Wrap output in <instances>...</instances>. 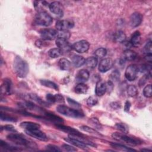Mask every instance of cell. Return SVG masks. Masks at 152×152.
<instances>
[{
	"instance_id": "d6a6232c",
	"label": "cell",
	"mask_w": 152,
	"mask_h": 152,
	"mask_svg": "<svg viewBox=\"0 0 152 152\" xmlns=\"http://www.w3.org/2000/svg\"><path fill=\"white\" fill-rule=\"evenodd\" d=\"M80 129L86 132L89 133L91 135H93L94 136H101V134H100L96 130H95V129L91 128L88 126H86V125H82L80 126Z\"/></svg>"
},
{
	"instance_id": "60d3db41",
	"label": "cell",
	"mask_w": 152,
	"mask_h": 152,
	"mask_svg": "<svg viewBox=\"0 0 152 152\" xmlns=\"http://www.w3.org/2000/svg\"><path fill=\"white\" fill-rule=\"evenodd\" d=\"M151 85L148 84L146 86L143 90V94L145 97H151L152 96Z\"/></svg>"
},
{
	"instance_id": "9a60e30c",
	"label": "cell",
	"mask_w": 152,
	"mask_h": 152,
	"mask_svg": "<svg viewBox=\"0 0 152 152\" xmlns=\"http://www.w3.org/2000/svg\"><path fill=\"white\" fill-rule=\"evenodd\" d=\"M113 65V62L110 58H104L102 59L99 65V70L101 72H106L109 71Z\"/></svg>"
},
{
	"instance_id": "f1b7e54d",
	"label": "cell",
	"mask_w": 152,
	"mask_h": 152,
	"mask_svg": "<svg viewBox=\"0 0 152 152\" xmlns=\"http://www.w3.org/2000/svg\"><path fill=\"white\" fill-rule=\"evenodd\" d=\"M40 84L46 87H49L50 88L54 89L55 90H58V86H57L56 84H55L54 82L51 81L50 80H41L40 81Z\"/></svg>"
},
{
	"instance_id": "d590c367",
	"label": "cell",
	"mask_w": 152,
	"mask_h": 152,
	"mask_svg": "<svg viewBox=\"0 0 152 152\" xmlns=\"http://www.w3.org/2000/svg\"><path fill=\"white\" fill-rule=\"evenodd\" d=\"M89 123L94 128H96L97 129H101L102 128L101 124L100 123L99 120L96 118H91L89 120Z\"/></svg>"
},
{
	"instance_id": "7a4b0ae2",
	"label": "cell",
	"mask_w": 152,
	"mask_h": 152,
	"mask_svg": "<svg viewBox=\"0 0 152 152\" xmlns=\"http://www.w3.org/2000/svg\"><path fill=\"white\" fill-rule=\"evenodd\" d=\"M14 70L16 75L20 78H24L28 72V65L27 62L20 56H17L14 61Z\"/></svg>"
},
{
	"instance_id": "44dd1931",
	"label": "cell",
	"mask_w": 152,
	"mask_h": 152,
	"mask_svg": "<svg viewBox=\"0 0 152 152\" xmlns=\"http://www.w3.org/2000/svg\"><path fill=\"white\" fill-rule=\"evenodd\" d=\"M141 33L139 31H135L132 34L130 43L132 46L137 47L140 45L141 43Z\"/></svg>"
},
{
	"instance_id": "ffe728a7",
	"label": "cell",
	"mask_w": 152,
	"mask_h": 152,
	"mask_svg": "<svg viewBox=\"0 0 152 152\" xmlns=\"http://www.w3.org/2000/svg\"><path fill=\"white\" fill-rule=\"evenodd\" d=\"M106 91V84L102 80H99L96 83L95 93L98 96H103Z\"/></svg>"
},
{
	"instance_id": "8992f818",
	"label": "cell",
	"mask_w": 152,
	"mask_h": 152,
	"mask_svg": "<svg viewBox=\"0 0 152 152\" xmlns=\"http://www.w3.org/2000/svg\"><path fill=\"white\" fill-rule=\"evenodd\" d=\"M138 72V66L135 64H131L126 68L125 76L128 81H132L136 79Z\"/></svg>"
},
{
	"instance_id": "52a82bcc",
	"label": "cell",
	"mask_w": 152,
	"mask_h": 152,
	"mask_svg": "<svg viewBox=\"0 0 152 152\" xmlns=\"http://www.w3.org/2000/svg\"><path fill=\"white\" fill-rule=\"evenodd\" d=\"M25 132L29 136L36 138L39 140L43 141H47L48 140L47 135L43 132L40 131L39 128L25 130Z\"/></svg>"
},
{
	"instance_id": "8d00e7d4",
	"label": "cell",
	"mask_w": 152,
	"mask_h": 152,
	"mask_svg": "<svg viewBox=\"0 0 152 152\" xmlns=\"http://www.w3.org/2000/svg\"><path fill=\"white\" fill-rule=\"evenodd\" d=\"M30 98L32 100H33L34 101L36 102L37 103H38L39 104L45 106H48V103H47L46 102H45V101H43V100H42L39 96H37L36 94H31L29 95Z\"/></svg>"
},
{
	"instance_id": "7c38bea8",
	"label": "cell",
	"mask_w": 152,
	"mask_h": 152,
	"mask_svg": "<svg viewBox=\"0 0 152 152\" xmlns=\"http://www.w3.org/2000/svg\"><path fill=\"white\" fill-rule=\"evenodd\" d=\"M56 45L62 52H67L72 49V45L66 39L57 38L56 40Z\"/></svg>"
},
{
	"instance_id": "f35d334b",
	"label": "cell",
	"mask_w": 152,
	"mask_h": 152,
	"mask_svg": "<svg viewBox=\"0 0 152 152\" xmlns=\"http://www.w3.org/2000/svg\"><path fill=\"white\" fill-rule=\"evenodd\" d=\"M115 127L117 129L121 131L124 134H127L128 132V126L123 123H117L115 125Z\"/></svg>"
},
{
	"instance_id": "9f6ffc18",
	"label": "cell",
	"mask_w": 152,
	"mask_h": 152,
	"mask_svg": "<svg viewBox=\"0 0 152 152\" xmlns=\"http://www.w3.org/2000/svg\"><path fill=\"white\" fill-rule=\"evenodd\" d=\"M151 57H152L151 53L146 54V56H145V59L147 62H151Z\"/></svg>"
},
{
	"instance_id": "30bf717a",
	"label": "cell",
	"mask_w": 152,
	"mask_h": 152,
	"mask_svg": "<svg viewBox=\"0 0 152 152\" xmlns=\"http://www.w3.org/2000/svg\"><path fill=\"white\" fill-rule=\"evenodd\" d=\"M74 26V23L70 20H62L56 21L55 27L58 31L59 30H68L72 28Z\"/></svg>"
},
{
	"instance_id": "816d5d0a",
	"label": "cell",
	"mask_w": 152,
	"mask_h": 152,
	"mask_svg": "<svg viewBox=\"0 0 152 152\" xmlns=\"http://www.w3.org/2000/svg\"><path fill=\"white\" fill-rule=\"evenodd\" d=\"M56 103H64V97L59 94H55Z\"/></svg>"
},
{
	"instance_id": "277c9868",
	"label": "cell",
	"mask_w": 152,
	"mask_h": 152,
	"mask_svg": "<svg viewBox=\"0 0 152 152\" xmlns=\"http://www.w3.org/2000/svg\"><path fill=\"white\" fill-rule=\"evenodd\" d=\"M34 21L36 24L42 26H49L52 21V17L46 11H41L35 16Z\"/></svg>"
},
{
	"instance_id": "b9f144b4",
	"label": "cell",
	"mask_w": 152,
	"mask_h": 152,
	"mask_svg": "<svg viewBox=\"0 0 152 152\" xmlns=\"http://www.w3.org/2000/svg\"><path fill=\"white\" fill-rule=\"evenodd\" d=\"M98 103L97 98L95 96H90L87 100V103L89 106H93Z\"/></svg>"
},
{
	"instance_id": "2e32d148",
	"label": "cell",
	"mask_w": 152,
	"mask_h": 152,
	"mask_svg": "<svg viewBox=\"0 0 152 152\" xmlns=\"http://www.w3.org/2000/svg\"><path fill=\"white\" fill-rule=\"evenodd\" d=\"M64 140L65 141L74 145V146H76V147L81 148V149L87 150V148H88L87 144H86L85 143H84L83 142H82L80 140H78V139L75 138V137H73L71 135H69L68 138H64Z\"/></svg>"
},
{
	"instance_id": "f907efd6",
	"label": "cell",
	"mask_w": 152,
	"mask_h": 152,
	"mask_svg": "<svg viewBox=\"0 0 152 152\" xmlns=\"http://www.w3.org/2000/svg\"><path fill=\"white\" fill-rule=\"evenodd\" d=\"M3 129L6 130V131H10V132H17V131L15 130V128L12 125H5L4 126H2L1 127V130H2Z\"/></svg>"
},
{
	"instance_id": "8fae6325",
	"label": "cell",
	"mask_w": 152,
	"mask_h": 152,
	"mask_svg": "<svg viewBox=\"0 0 152 152\" xmlns=\"http://www.w3.org/2000/svg\"><path fill=\"white\" fill-rule=\"evenodd\" d=\"M50 11L59 17H62L64 15V11L62 4L58 1L51 2L49 5Z\"/></svg>"
},
{
	"instance_id": "cb8c5ba5",
	"label": "cell",
	"mask_w": 152,
	"mask_h": 152,
	"mask_svg": "<svg viewBox=\"0 0 152 152\" xmlns=\"http://www.w3.org/2000/svg\"><path fill=\"white\" fill-rule=\"evenodd\" d=\"M0 147L5 151H20L21 149L20 148H18L17 147L12 145L2 140L0 141Z\"/></svg>"
},
{
	"instance_id": "ac0fdd59",
	"label": "cell",
	"mask_w": 152,
	"mask_h": 152,
	"mask_svg": "<svg viewBox=\"0 0 152 152\" xmlns=\"http://www.w3.org/2000/svg\"><path fill=\"white\" fill-rule=\"evenodd\" d=\"M43 114L44 115V118L51 122L56 124H62L64 122V120L59 116L55 115L53 113L49 112L43 111Z\"/></svg>"
},
{
	"instance_id": "83f0119b",
	"label": "cell",
	"mask_w": 152,
	"mask_h": 152,
	"mask_svg": "<svg viewBox=\"0 0 152 152\" xmlns=\"http://www.w3.org/2000/svg\"><path fill=\"white\" fill-rule=\"evenodd\" d=\"M74 90L77 94H85L88 90V86L84 83H78L75 86Z\"/></svg>"
},
{
	"instance_id": "1f68e13d",
	"label": "cell",
	"mask_w": 152,
	"mask_h": 152,
	"mask_svg": "<svg viewBox=\"0 0 152 152\" xmlns=\"http://www.w3.org/2000/svg\"><path fill=\"white\" fill-rule=\"evenodd\" d=\"M62 52L61 49H59L58 48H52L50 49L48 51V55L49 56L52 58H56L59 57L61 55H62Z\"/></svg>"
},
{
	"instance_id": "680465c9",
	"label": "cell",
	"mask_w": 152,
	"mask_h": 152,
	"mask_svg": "<svg viewBox=\"0 0 152 152\" xmlns=\"http://www.w3.org/2000/svg\"><path fill=\"white\" fill-rule=\"evenodd\" d=\"M141 151H151V149H148V148H142V149H141Z\"/></svg>"
},
{
	"instance_id": "ba28073f",
	"label": "cell",
	"mask_w": 152,
	"mask_h": 152,
	"mask_svg": "<svg viewBox=\"0 0 152 152\" xmlns=\"http://www.w3.org/2000/svg\"><path fill=\"white\" fill-rule=\"evenodd\" d=\"M89 48H90L89 43L85 40L77 42L72 45V49L78 53L86 52L88 50Z\"/></svg>"
},
{
	"instance_id": "603a6c76",
	"label": "cell",
	"mask_w": 152,
	"mask_h": 152,
	"mask_svg": "<svg viewBox=\"0 0 152 152\" xmlns=\"http://www.w3.org/2000/svg\"><path fill=\"white\" fill-rule=\"evenodd\" d=\"M85 61L86 59L84 58L80 55H74L72 58V63L76 68H78L83 65L85 64Z\"/></svg>"
},
{
	"instance_id": "f5cc1de1",
	"label": "cell",
	"mask_w": 152,
	"mask_h": 152,
	"mask_svg": "<svg viewBox=\"0 0 152 152\" xmlns=\"http://www.w3.org/2000/svg\"><path fill=\"white\" fill-rule=\"evenodd\" d=\"M110 106L112 107V108H113L114 109H118L121 107V104L119 102H112L110 103Z\"/></svg>"
},
{
	"instance_id": "11a10c76",
	"label": "cell",
	"mask_w": 152,
	"mask_h": 152,
	"mask_svg": "<svg viewBox=\"0 0 152 152\" xmlns=\"http://www.w3.org/2000/svg\"><path fill=\"white\" fill-rule=\"evenodd\" d=\"M131 107V103L129 101H126L125 103V106H124V110L126 112H129V109Z\"/></svg>"
},
{
	"instance_id": "7402d4cb",
	"label": "cell",
	"mask_w": 152,
	"mask_h": 152,
	"mask_svg": "<svg viewBox=\"0 0 152 152\" xmlns=\"http://www.w3.org/2000/svg\"><path fill=\"white\" fill-rule=\"evenodd\" d=\"M137 58V53L130 49H126L124 52L122 59L124 61H132L136 59Z\"/></svg>"
},
{
	"instance_id": "f546056e",
	"label": "cell",
	"mask_w": 152,
	"mask_h": 152,
	"mask_svg": "<svg viewBox=\"0 0 152 152\" xmlns=\"http://www.w3.org/2000/svg\"><path fill=\"white\" fill-rule=\"evenodd\" d=\"M110 145L115 148L116 150H121V151H136L135 150L133 149V148H131L129 147H127L126 146L121 144H118V143H114V142H111L110 143Z\"/></svg>"
},
{
	"instance_id": "4fadbf2b",
	"label": "cell",
	"mask_w": 152,
	"mask_h": 152,
	"mask_svg": "<svg viewBox=\"0 0 152 152\" xmlns=\"http://www.w3.org/2000/svg\"><path fill=\"white\" fill-rule=\"evenodd\" d=\"M1 93L4 95H10L12 92V84L9 78H5L1 87Z\"/></svg>"
},
{
	"instance_id": "3957f363",
	"label": "cell",
	"mask_w": 152,
	"mask_h": 152,
	"mask_svg": "<svg viewBox=\"0 0 152 152\" xmlns=\"http://www.w3.org/2000/svg\"><path fill=\"white\" fill-rule=\"evenodd\" d=\"M56 110L59 113L62 114V115L71 117V118H83L84 116V114L78 109H73L65 105H59L56 107Z\"/></svg>"
},
{
	"instance_id": "c3c4849f",
	"label": "cell",
	"mask_w": 152,
	"mask_h": 152,
	"mask_svg": "<svg viewBox=\"0 0 152 152\" xmlns=\"http://www.w3.org/2000/svg\"><path fill=\"white\" fill-rule=\"evenodd\" d=\"M62 148L65 150V151H76L77 150L73 146H71L70 145H68V144H62Z\"/></svg>"
},
{
	"instance_id": "4316f807",
	"label": "cell",
	"mask_w": 152,
	"mask_h": 152,
	"mask_svg": "<svg viewBox=\"0 0 152 152\" xmlns=\"http://www.w3.org/2000/svg\"><path fill=\"white\" fill-rule=\"evenodd\" d=\"M84 64L89 68H94L97 64V59L96 57L94 56L89 57L86 59Z\"/></svg>"
},
{
	"instance_id": "bcb514c9",
	"label": "cell",
	"mask_w": 152,
	"mask_h": 152,
	"mask_svg": "<svg viewBox=\"0 0 152 152\" xmlns=\"http://www.w3.org/2000/svg\"><path fill=\"white\" fill-rule=\"evenodd\" d=\"M46 149L50 151H61V149H60L58 146L53 144H48L46 146Z\"/></svg>"
},
{
	"instance_id": "7dc6e473",
	"label": "cell",
	"mask_w": 152,
	"mask_h": 152,
	"mask_svg": "<svg viewBox=\"0 0 152 152\" xmlns=\"http://www.w3.org/2000/svg\"><path fill=\"white\" fill-rule=\"evenodd\" d=\"M143 51H144V53L146 54L151 53V41H149L147 43V44L144 48Z\"/></svg>"
},
{
	"instance_id": "5b68a950",
	"label": "cell",
	"mask_w": 152,
	"mask_h": 152,
	"mask_svg": "<svg viewBox=\"0 0 152 152\" xmlns=\"http://www.w3.org/2000/svg\"><path fill=\"white\" fill-rule=\"evenodd\" d=\"M112 137L119 141L124 142L130 145L135 146L139 144H141L142 143V141L137 138L131 137L129 136H127L124 134H122L121 133L118 132H113L112 135Z\"/></svg>"
},
{
	"instance_id": "836d02e7",
	"label": "cell",
	"mask_w": 152,
	"mask_h": 152,
	"mask_svg": "<svg viewBox=\"0 0 152 152\" xmlns=\"http://www.w3.org/2000/svg\"><path fill=\"white\" fill-rule=\"evenodd\" d=\"M0 118L2 121H8V122H16L17 119L14 117L9 115L5 113H3L2 112H1L0 113Z\"/></svg>"
},
{
	"instance_id": "d6986e66",
	"label": "cell",
	"mask_w": 152,
	"mask_h": 152,
	"mask_svg": "<svg viewBox=\"0 0 152 152\" xmlns=\"http://www.w3.org/2000/svg\"><path fill=\"white\" fill-rule=\"evenodd\" d=\"M89 78V72L87 70L83 69L80 70L75 76L77 82L79 83H83L88 80Z\"/></svg>"
},
{
	"instance_id": "9c48e42d",
	"label": "cell",
	"mask_w": 152,
	"mask_h": 152,
	"mask_svg": "<svg viewBox=\"0 0 152 152\" xmlns=\"http://www.w3.org/2000/svg\"><path fill=\"white\" fill-rule=\"evenodd\" d=\"M40 37L43 40H52L57 37V31L52 28H44L40 31Z\"/></svg>"
},
{
	"instance_id": "5bb4252c",
	"label": "cell",
	"mask_w": 152,
	"mask_h": 152,
	"mask_svg": "<svg viewBox=\"0 0 152 152\" xmlns=\"http://www.w3.org/2000/svg\"><path fill=\"white\" fill-rule=\"evenodd\" d=\"M55 126L58 129H59L63 132L68 133L69 135H75H75H78V136L83 135L82 134L80 133L78 130H77L73 128H71L70 126L64 125L62 124H55Z\"/></svg>"
},
{
	"instance_id": "6da1fadb",
	"label": "cell",
	"mask_w": 152,
	"mask_h": 152,
	"mask_svg": "<svg viewBox=\"0 0 152 152\" xmlns=\"http://www.w3.org/2000/svg\"><path fill=\"white\" fill-rule=\"evenodd\" d=\"M7 138L9 141L14 143L15 145L22 147L32 149L37 147V144L34 141L27 138L26 137L21 134L11 133L7 136Z\"/></svg>"
},
{
	"instance_id": "f6af8a7d",
	"label": "cell",
	"mask_w": 152,
	"mask_h": 152,
	"mask_svg": "<svg viewBox=\"0 0 152 152\" xmlns=\"http://www.w3.org/2000/svg\"><path fill=\"white\" fill-rule=\"evenodd\" d=\"M110 77L112 81H118L119 80L120 72L117 69H115L110 74Z\"/></svg>"
},
{
	"instance_id": "6f0895ef",
	"label": "cell",
	"mask_w": 152,
	"mask_h": 152,
	"mask_svg": "<svg viewBox=\"0 0 152 152\" xmlns=\"http://www.w3.org/2000/svg\"><path fill=\"white\" fill-rule=\"evenodd\" d=\"M35 44H36V45L37 47L40 48V47L42 46V42L40 40H37V41L36 42Z\"/></svg>"
},
{
	"instance_id": "74e56055",
	"label": "cell",
	"mask_w": 152,
	"mask_h": 152,
	"mask_svg": "<svg viewBox=\"0 0 152 152\" xmlns=\"http://www.w3.org/2000/svg\"><path fill=\"white\" fill-rule=\"evenodd\" d=\"M128 94L131 97L135 96L138 93V90L137 87L134 85H129L127 88Z\"/></svg>"
},
{
	"instance_id": "7bdbcfd3",
	"label": "cell",
	"mask_w": 152,
	"mask_h": 152,
	"mask_svg": "<svg viewBox=\"0 0 152 152\" xmlns=\"http://www.w3.org/2000/svg\"><path fill=\"white\" fill-rule=\"evenodd\" d=\"M106 53H107V51H106V49L103 48H99L94 52L95 55L99 58L104 57L106 55Z\"/></svg>"
},
{
	"instance_id": "e0dca14e",
	"label": "cell",
	"mask_w": 152,
	"mask_h": 152,
	"mask_svg": "<svg viewBox=\"0 0 152 152\" xmlns=\"http://www.w3.org/2000/svg\"><path fill=\"white\" fill-rule=\"evenodd\" d=\"M129 19V24L132 27H136L141 23L142 16L140 13L135 12L131 15Z\"/></svg>"
},
{
	"instance_id": "ee69618b",
	"label": "cell",
	"mask_w": 152,
	"mask_h": 152,
	"mask_svg": "<svg viewBox=\"0 0 152 152\" xmlns=\"http://www.w3.org/2000/svg\"><path fill=\"white\" fill-rule=\"evenodd\" d=\"M67 102L69 103V105H71L72 107L77 109H79L81 108V105L79 103H78L77 102L75 101L74 100L68 97L67 98Z\"/></svg>"
},
{
	"instance_id": "4dcf8cb0",
	"label": "cell",
	"mask_w": 152,
	"mask_h": 152,
	"mask_svg": "<svg viewBox=\"0 0 152 152\" xmlns=\"http://www.w3.org/2000/svg\"><path fill=\"white\" fill-rule=\"evenodd\" d=\"M114 39L116 42L119 43L124 42L126 39L125 34L121 30L116 31L114 35Z\"/></svg>"
},
{
	"instance_id": "484cf974",
	"label": "cell",
	"mask_w": 152,
	"mask_h": 152,
	"mask_svg": "<svg viewBox=\"0 0 152 152\" xmlns=\"http://www.w3.org/2000/svg\"><path fill=\"white\" fill-rule=\"evenodd\" d=\"M58 66L61 69L67 71L70 68L71 63L69 60L66 58H61L58 62Z\"/></svg>"
},
{
	"instance_id": "e575fe53",
	"label": "cell",
	"mask_w": 152,
	"mask_h": 152,
	"mask_svg": "<svg viewBox=\"0 0 152 152\" xmlns=\"http://www.w3.org/2000/svg\"><path fill=\"white\" fill-rule=\"evenodd\" d=\"M71 34L68 30L57 31V38H62L68 40L70 37Z\"/></svg>"
},
{
	"instance_id": "681fc988",
	"label": "cell",
	"mask_w": 152,
	"mask_h": 152,
	"mask_svg": "<svg viewBox=\"0 0 152 152\" xmlns=\"http://www.w3.org/2000/svg\"><path fill=\"white\" fill-rule=\"evenodd\" d=\"M46 99L47 101L50 103H56V100H55V95L52 94H47L46 96Z\"/></svg>"
},
{
	"instance_id": "d4e9b609",
	"label": "cell",
	"mask_w": 152,
	"mask_h": 152,
	"mask_svg": "<svg viewBox=\"0 0 152 152\" xmlns=\"http://www.w3.org/2000/svg\"><path fill=\"white\" fill-rule=\"evenodd\" d=\"M20 126L24 129V130H28V129H36V128H40V125L35 122H23L20 124Z\"/></svg>"
},
{
	"instance_id": "db71d44e",
	"label": "cell",
	"mask_w": 152,
	"mask_h": 152,
	"mask_svg": "<svg viewBox=\"0 0 152 152\" xmlns=\"http://www.w3.org/2000/svg\"><path fill=\"white\" fill-rule=\"evenodd\" d=\"M113 87V83H112L111 81H109L107 83V84H106V90L112 91Z\"/></svg>"
},
{
	"instance_id": "ab89813d",
	"label": "cell",
	"mask_w": 152,
	"mask_h": 152,
	"mask_svg": "<svg viewBox=\"0 0 152 152\" xmlns=\"http://www.w3.org/2000/svg\"><path fill=\"white\" fill-rule=\"evenodd\" d=\"M151 64H142L140 66H138V71H141V72H151Z\"/></svg>"
}]
</instances>
